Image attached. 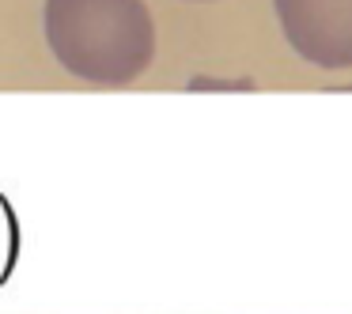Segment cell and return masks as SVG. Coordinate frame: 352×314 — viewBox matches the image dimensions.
I'll list each match as a JSON object with an SVG mask.
<instances>
[{"label": "cell", "mask_w": 352, "mask_h": 314, "mask_svg": "<svg viewBox=\"0 0 352 314\" xmlns=\"http://www.w3.org/2000/svg\"><path fill=\"white\" fill-rule=\"evenodd\" d=\"M42 27L57 65L87 84H133L155 54L144 0H46Z\"/></svg>", "instance_id": "obj_1"}, {"label": "cell", "mask_w": 352, "mask_h": 314, "mask_svg": "<svg viewBox=\"0 0 352 314\" xmlns=\"http://www.w3.org/2000/svg\"><path fill=\"white\" fill-rule=\"evenodd\" d=\"M273 8L303 61L326 72L352 69V0H273Z\"/></svg>", "instance_id": "obj_2"}]
</instances>
